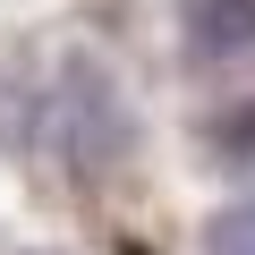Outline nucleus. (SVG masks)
<instances>
[{
  "label": "nucleus",
  "mask_w": 255,
  "mask_h": 255,
  "mask_svg": "<svg viewBox=\"0 0 255 255\" xmlns=\"http://www.w3.org/2000/svg\"><path fill=\"white\" fill-rule=\"evenodd\" d=\"M221 255H255V204H247V213L221 230Z\"/></svg>",
  "instance_id": "obj_2"
},
{
  "label": "nucleus",
  "mask_w": 255,
  "mask_h": 255,
  "mask_svg": "<svg viewBox=\"0 0 255 255\" xmlns=\"http://www.w3.org/2000/svg\"><path fill=\"white\" fill-rule=\"evenodd\" d=\"M204 17H213V34H247V26H255L247 0H204Z\"/></svg>",
  "instance_id": "obj_1"
}]
</instances>
